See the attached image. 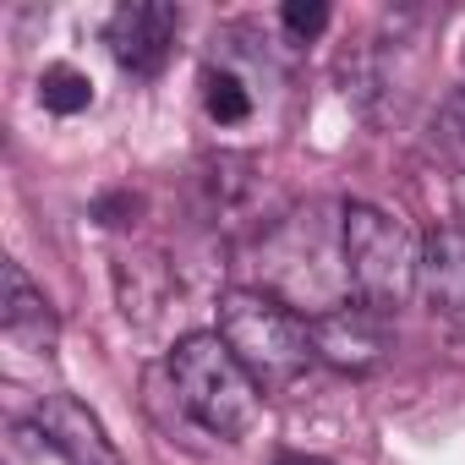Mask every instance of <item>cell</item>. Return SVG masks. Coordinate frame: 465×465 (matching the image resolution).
Masks as SVG:
<instances>
[{"label":"cell","mask_w":465,"mask_h":465,"mask_svg":"<svg viewBox=\"0 0 465 465\" xmlns=\"http://www.w3.org/2000/svg\"><path fill=\"white\" fill-rule=\"evenodd\" d=\"M170 389L181 400V411L208 432V438H224V443H242L258 416H263V389L252 383V372L230 356V345L213 334V329H197V334H181L175 351H170Z\"/></svg>","instance_id":"obj_1"},{"label":"cell","mask_w":465,"mask_h":465,"mask_svg":"<svg viewBox=\"0 0 465 465\" xmlns=\"http://www.w3.org/2000/svg\"><path fill=\"white\" fill-rule=\"evenodd\" d=\"M213 334L252 372L258 389H285L307 372V361H318L312 334L296 318V307L274 291H258V285H230L219 296V329Z\"/></svg>","instance_id":"obj_2"},{"label":"cell","mask_w":465,"mask_h":465,"mask_svg":"<svg viewBox=\"0 0 465 465\" xmlns=\"http://www.w3.org/2000/svg\"><path fill=\"white\" fill-rule=\"evenodd\" d=\"M340 263H345V285L356 291V302L389 318L416 291L421 242L394 213L372 203H345L340 208Z\"/></svg>","instance_id":"obj_3"},{"label":"cell","mask_w":465,"mask_h":465,"mask_svg":"<svg viewBox=\"0 0 465 465\" xmlns=\"http://www.w3.org/2000/svg\"><path fill=\"white\" fill-rule=\"evenodd\" d=\"M307 334H312V356L329 361L334 372L361 378V372L383 367V356H389V318L361 302H334V307L312 312Z\"/></svg>","instance_id":"obj_4"},{"label":"cell","mask_w":465,"mask_h":465,"mask_svg":"<svg viewBox=\"0 0 465 465\" xmlns=\"http://www.w3.org/2000/svg\"><path fill=\"white\" fill-rule=\"evenodd\" d=\"M175 34H181V6H170V0H126L104 23L115 66L132 77H159L175 50Z\"/></svg>","instance_id":"obj_5"},{"label":"cell","mask_w":465,"mask_h":465,"mask_svg":"<svg viewBox=\"0 0 465 465\" xmlns=\"http://www.w3.org/2000/svg\"><path fill=\"white\" fill-rule=\"evenodd\" d=\"M34 421H39V432L50 438V449H55L61 460H72V465H126L121 449L110 443L104 421H99L83 400H72V394H45L39 411H34Z\"/></svg>","instance_id":"obj_6"},{"label":"cell","mask_w":465,"mask_h":465,"mask_svg":"<svg viewBox=\"0 0 465 465\" xmlns=\"http://www.w3.org/2000/svg\"><path fill=\"white\" fill-rule=\"evenodd\" d=\"M421 302L438 318L465 323V224H443L421 242V274H416Z\"/></svg>","instance_id":"obj_7"},{"label":"cell","mask_w":465,"mask_h":465,"mask_svg":"<svg viewBox=\"0 0 465 465\" xmlns=\"http://www.w3.org/2000/svg\"><path fill=\"white\" fill-rule=\"evenodd\" d=\"M0 323H6V334H17L28 345H50L55 340V312H50L45 291L28 280L23 263H6V302H0Z\"/></svg>","instance_id":"obj_8"},{"label":"cell","mask_w":465,"mask_h":465,"mask_svg":"<svg viewBox=\"0 0 465 465\" xmlns=\"http://www.w3.org/2000/svg\"><path fill=\"white\" fill-rule=\"evenodd\" d=\"M203 110H208V121H219V126H242V121L252 115V88H247V77L230 72V66H208V72H203Z\"/></svg>","instance_id":"obj_9"},{"label":"cell","mask_w":465,"mask_h":465,"mask_svg":"<svg viewBox=\"0 0 465 465\" xmlns=\"http://www.w3.org/2000/svg\"><path fill=\"white\" fill-rule=\"evenodd\" d=\"M39 104L50 110V115H77V110H88L94 104V83H88V72H77V66H45V77H39Z\"/></svg>","instance_id":"obj_10"},{"label":"cell","mask_w":465,"mask_h":465,"mask_svg":"<svg viewBox=\"0 0 465 465\" xmlns=\"http://www.w3.org/2000/svg\"><path fill=\"white\" fill-rule=\"evenodd\" d=\"M280 23H285V34L291 39H318L323 28H329V6H323V0H291V6L280 12Z\"/></svg>","instance_id":"obj_11"},{"label":"cell","mask_w":465,"mask_h":465,"mask_svg":"<svg viewBox=\"0 0 465 465\" xmlns=\"http://www.w3.org/2000/svg\"><path fill=\"white\" fill-rule=\"evenodd\" d=\"M438 132H443V143H465V94H454V99L443 104Z\"/></svg>","instance_id":"obj_12"},{"label":"cell","mask_w":465,"mask_h":465,"mask_svg":"<svg viewBox=\"0 0 465 465\" xmlns=\"http://www.w3.org/2000/svg\"><path fill=\"white\" fill-rule=\"evenodd\" d=\"M274 465H329V460H323V454H296V449H291V454H280Z\"/></svg>","instance_id":"obj_13"},{"label":"cell","mask_w":465,"mask_h":465,"mask_svg":"<svg viewBox=\"0 0 465 465\" xmlns=\"http://www.w3.org/2000/svg\"><path fill=\"white\" fill-rule=\"evenodd\" d=\"M454 203H460V219H465V175H460V186H454Z\"/></svg>","instance_id":"obj_14"}]
</instances>
